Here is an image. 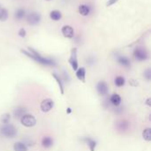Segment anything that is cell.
<instances>
[{
  "instance_id": "277c9868",
  "label": "cell",
  "mask_w": 151,
  "mask_h": 151,
  "mask_svg": "<svg viewBox=\"0 0 151 151\" xmlns=\"http://www.w3.org/2000/svg\"><path fill=\"white\" fill-rule=\"evenodd\" d=\"M27 21L29 25L31 26H36L38 25L41 20H42V16L39 12H32L30 13H28L27 16Z\"/></svg>"
},
{
  "instance_id": "603a6c76",
  "label": "cell",
  "mask_w": 151,
  "mask_h": 151,
  "mask_svg": "<svg viewBox=\"0 0 151 151\" xmlns=\"http://www.w3.org/2000/svg\"><path fill=\"white\" fill-rule=\"evenodd\" d=\"M142 137L145 141L150 142L151 141V129L150 128H146L142 132Z\"/></svg>"
},
{
  "instance_id": "d4e9b609",
  "label": "cell",
  "mask_w": 151,
  "mask_h": 151,
  "mask_svg": "<svg viewBox=\"0 0 151 151\" xmlns=\"http://www.w3.org/2000/svg\"><path fill=\"white\" fill-rule=\"evenodd\" d=\"M10 119H11V115H10L9 113H5V114H4V115L1 117V121H2V123L4 124V125L8 124V123L10 122Z\"/></svg>"
},
{
  "instance_id": "4dcf8cb0",
  "label": "cell",
  "mask_w": 151,
  "mask_h": 151,
  "mask_svg": "<svg viewBox=\"0 0 151 151\" xmlns=\"http://www.w3.org/2000/svg\"><path fill=\"white\" fill-rule=\"evenodd\" d=\"M46 1H50V0H46Z\"/></svg>"
},
{
  "instance_id": "ffe728a7",
  "label": "cell",
  "mask_w": 151,
  "mask_h": 151,
  "mask_svg": "<svg viewBox=\"0 0 151 151\" xmlns=\"http://www.w3.org/2000/svg\"><path fill=\"white\" fill-rule=\"evenodd\" d=\"M13 150L14 151H27V147L25 143L23 142H16L13 146Z\"/></svg>"
},
{
  "instance_id": "e0dca14e",
  "label": "cell",
  "mask_w": 151,
  "mask_h": 151,
  "mask_svg": "<svg viewBox=\"0 0 151 151\" xmlns=\"http://www.w3.org/2000/svg\"><path fill=\"white\" fill-rule=\"evenodd\" d=\"M110 102H111L114 106H119V105H120V104H121V97H120V96L118 95V94H113V95L111 96V98H110Z\"/></svg>"
},
{
  "instance_id": "ac0fdd59",
  "label": "cell",
  "mask_w": 151,
  "mask_h": 151,
  "mask_svg": "<svg viewBox=\"0 0 151 151\" xmlns=\"http://www.w3.org/2000/svg\"><path fill=\"white\" fill-rule=\"evenodd\" d=\"M13 114L15 118H21L25 114H27V110L23 107H17L13 111Z\"/></svg>"
},
{
  "instance_id": "7402d4cb",
  "label": "cell",
  "mask_w": 151,
  "mask_h": 151,
  "mask_svg": "<svg viewBox=\"0 0 151 151\" xmlns=\"http://www.w3.org/2000/svg\"><path fill=\"white\" fill-rule=\"evenodd\" d=\"M8 19V11L5 8L0 7V20L5 21Z\"/></svg>"
},
{
  "instance_id": "f1b7e54d",
  "label": "cell",
  "mask_w": 151,
  "mask_h": 151,
  "mask_svg": "<svg viewBox=\"0 0 151 151\" xmlns=\"http://www.w3.org/2000/svg\"><path fill=\"white\" fill-rule=\"evenodd\" d=\"M146 104H147V105H149V106H150V98H148L147 99V102H146Z\"/></svg>"
},
{
  "instance_id": "30bf717a",
  "label": "cell",
  "mask_w": 151,
  "mask_h": 151,
  "mask_svg": "<svg viewBox=\"0 0 151 151\" xmlns=\"http://www.w3.org/2000/svg\"><path fill=\"white\" fill-rule=\"evenodd\" d=\"M91 7L88 5V4H80L79 7H78V12L81 15V16H88L91 13Z\"/></svg>"
},
{
  "instance_id": "cb8c5ba5",
  "label": "cell",
  "mask_w": 151,
  "mask_h": 151,
  "mask_svg": "<svg viewBox=\"0 0 151 151\" xmlns=\"http://www.w3.org/2000/svg\"><path fill=\"white\" fill-rule=\"evenodd\" d=\"M118 127H119V130H122V131L127 130V128H128V122L127 121H125V120H122V121H120L119 123Z\"/></svg>"
},
{
  "instance_id": "5bb4252c",
  "label": "cell",
  "mask_w": 151,
  "mask_h": 151,
  "mask_svg": "<svg viewBox=\"0 0 151 151\" xmlns=\"http://www.w3.org/2000/svg\"><path fill=\"white\" fill-rule=\"evenodd\" d=\"M53 139L50 136H45L42 140V145L45 149H50L53 146Z\"/></svg>"
},
{
  "instance_id": "d6986e66",
  "label": "cell",
  "mask_w": 151,
  "mask_h": 151,
  "mask_svg": "<svg viewBox=\"0 0 151 151\" xmlns=\"http://www.w3.org/2000/svg\"><path fill=\"white\" fill-rule=\"evenodd\" d=\"M52 76H53V78L56 80V81H57V83H58V87H59V89H60V92H61V94L63 95L64 94V85H63V81H62V79L57 74V73H52Z\"/></svg>"
},
{
  "instance_id": "6da1fadb",
  "label": "cell",
  "mask_w": 151,
  "mask_h": 151,
  "mask_svg": "<svg viewBox=\"0 0 151 151\" xmlns=\"http://www.w3.org/2000/svg\"><path fill=\"white\" fill-rule=\"evenodd\" d=\"M29 50H21V53H23L24 55H26L27 58H32L33 60H35V62L45 65V66H55L57 65L56 61L50 58H45L43 56H42L40 53H38L35 50H34L33 48H28Z\"/></svg>"
},
{
  "instance_id": "484cf974",
  "label": "cell",
  "mask_w": 151,
  "mask_h": 151,
  "mask_svg": "<svg viewBox=\"0 0 151 151\" xmlns=\"http://www.w3.org/2000/svg\"><path fill=\"white\" fill-rule=\"evenodd\" d=\"M143 76L144 78L147 80V81H150L151 80V70L150 68H148L144 71V73H143Z\"/></svg>"
},
{
  "instance_id": "f546056e",
  "label": "cell",
  "mask_w": 151,
  "mask_h": 151,
  "mask_svg": "<svg viewBox=\"0 0 151 151\" xmlns=\"http://www.w3.org/2000/svg\"><path fill=\"white\" fill-rule=\"evenodd\" d=\"M71 111H72L71 108H68V109H67V113H71Z\"/></svg>"
},
{
  "instance_id": "44dd1931",
  "label": "cell",
  "mask_w": 151,
  "mask_h": 151,
  "mask_svg": "<svg viewBox=\"0 0 151 151\" xmlns=\"http://www.w3.org/2000/svg\"><path fill=\"white\" fill-rule=\"evenodd\" d=\"M114 83L117 87L120 88V87H123L126 83V81H125V78L122 77V76H118L115 78L114 80Z\"/></svg>"
},
{
  "instance_id": "9a60e30c",
  "label": "cell",
  "mask_w": 151,
  "mask_h": 151,
  "mask_svg": "<svg viewBox=\"0 0 151 151\" xmlns=\"http://www.w3.org/2000/svg\"><path fill=\"white\" fill-rule=\"evenodd\" d=\"M83 141L87 143V145L88 146L90 151H95L96 147V142L95 140H93V139H91L89 137H86V138L83 139Z\"/></svg>"
},
{
  "instance_id": "7c38bea8",
  "label": "cell",
  "mask_w": 151,
  "mask_h": 151,
  "mask_svg": "<svg viewBox=\"0 0 151 151\" xmlns=\"http://www.w3.org/2000/svg\"><path fill=\"white\" fill-rule=\"evenodd\" d=\"M27 16L26 14V10L23 8H19L14 12V19L18 21L22 20L23 19H25Z\"/></svg>"
},
{
  "instance_id": "7a4b0ae2",
  "label": "cell",
  "mask_w": 151,
  "mask_h": 151,
  "mask_svg": "<svg viewBox=\"0 0 151 151\" xmlns=\"http://www.w3.org/2000/svg\"><path fill=\"white\" fill-rule=\"evenodd\" d=\"M0 134L5 138H14L17 135V129L13 125L6 124L0 128Z\"/></svg>"
},
{
  "instance_id": "9c48e42d",
  "label": "cell",
  "mask_w": 151,
  "mask_h": 151,
  "mask_svg": "<svg viewBox=\"0 0 151 151\" xmlns=\"http://www.w3.org/2000/svg\"><path fill=\"white\" fill-rule=\"evenodd\" d=\"M61 33L66 38H73V36H74V30H73V27H71L69 25H65L61 28Z\"/></svg>"
},
{
  "instance_id": "5b68a950",
  "label": "cell",
  "mask_w": 151,
  "mask_h": 151,
  "mask_svg": "<svg viewBox=\"0 0 151 151\" xmlns=\"http://www.w3.org/2000/svg\"><path fill=\"white\" fill-rule=\"evenodd\" d=\"M20 122L24 127H33L36 124V119L33 115L30 114H25L20 118Z\"/></svg>"
},
{
  "instance_id": "2e32d148",
  "label": "cell",
  "mask_w": 151,
  "mask_h": 151,
  "mask_svg": "<svg viewBox=\"0 0 151 151\" xmlns=\"http://www.w3.org/2000/svg\"><path fill=\"white\" fill-rule=\"evenodd\" d=\"M50 18L52 19V20H55V21H58L61 18H62V13L60 11L58 10H53L50 12Z\"/></svg>"
},
{
  "instance_id": "8fae6325",
  "label": "cell",
  "mask_w": 151,
  "mask_h": 151,
  "mask_svg": "<svg viewBox=\"0 0 151 151\" xmlns=\"http://www.w3.org/2000/svg\"><path fill=\"white\" fill-rule=\"evenodd\" d=\"M117 61L121 66H124V67H130L131 66V61L126 56H122V55L118 56L117 57Z\"/></svg>"
},
{
  "instance_id": "83f0119b",
  "label": "cell",
  "mask_w": 151,
  "mask_h": 151,
  "mask_svg": "<svg viewBox=\"0 0 151 151\" xmlns=\"http://www.w3.org/2000/svg\"><path fill=\"white\" fill-rule=\"evenodd\" d=\"M118 1H119V0H108V1L106 2V6H107V7L111 6V5H113L114 4H116Z\"/></svg>"
},
{
  "instance_id": "8992f818",
  "label": "cell",
  "mask_w": 151,
  "mask_h": 151,
  "mask_svg": "<svg viewBox=\"0 0 151 151\" xmlns=\"http://www.w3.org/2000/svg\"><path fill=\"white\" fill-rule=\"evenodd\" d=\"M69 64L71 65L73 71H76L79 68L78 58H77V49L76 48H73L72 50H71V56H70V58H69Z\"/></svg>"
},
{
  "instance_id": "ba28073f",
  "label": "cell",
  "mask_w": 151,
  "mask_h": 151,
  "mask_svg": "<svg viewBox=\"0 0 151 151\" xmlns=\"http://www.w3.org/2000/svg\"><path fill=\"white\" fill-rule=\"evenodd\" d=\"M54 106V102L53 100L50 99V98H47V99H44L42 103H41V110L43 111V112H48L50 111Z\"/></svg>"
},
{
  "instance_id": "4fadbf2b",
  "label": "cell",
  "mask_w": 151,
  "mask_h": 151,
  "mask_svg": "<svg viewBox=\"0 0 151 151\" xmlns=\"http://www.w3.org/2000/svg\"><path fill=\"white\" fill-rule=\"evenodd\" d=\"M76 77L79 81L85 82V79H86V69L84 67H81L78 68L76 70Z\"/></svg>"
},
{
  "instance_id": "3957f363",
  "label": "cell",
  "mask_w": 151,
  "mask_h": 151,
  "mask_svg": "<svg viewBox=\"0 0 151 151\" xmlns=\"http://www.w3.org/2000/svg\"><path fill=\"white\" fill-rule=\"evenodd\" d=\"M134 57L137 61H146L149 58V52L144 48H135L134 50Z\"/></svg>"
},
{
  "instance_id": "52a82bcc",
  "label": "cell",
  "mask_w": 151,
  "mask_h": 151,
  "mask_svg": "<svg viewBox=\"0 0 151 151\" xmlns=\"http://www.w3.org/2000/svg\"><path fill=\"white\" fill-rule=\"evenodd\" d=\"M96 90L100 96H106L109 92V86L105 81H101L96 84Z\"/></svg>"
},
{
  "instance_id": "4316f807",
  "label": "cell",
  "mask_w": 151,
  "mask_h": 151,
  "mask_svg": "<svg viewBox=\"0 0 151 151\" xmlns=\"http://www.w3.org/2000/svg\"><path fill=\"white\" fill-rule=\"evenodd\" d=\"M18 35H19L20 37H25V36H26V35H27V32H26V30H25L24 28H20V29L19 30Z\"/></svg>"
},
{
  "instance_id": "1f68e13d",
  "label": "cell",
  "mask_w": 151,
  "mask_h": 151,
  "mask_svg": "<svg viewBox=\"0 0 151 151\" xmlns=\"http://www.w3.org/2000/svg\"><path fill=\"white\" fill-rule=\"evenodd\" d=\"M0 7H1V6H0Z\"/></svg>"
}]
</instances>
